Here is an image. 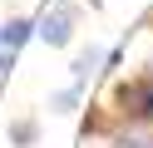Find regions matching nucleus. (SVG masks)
<instances>
[{
  "instance_id": "1",
  "label": "nucleus",
  "mask_w": 153,
  "mask_h": 148,
  "mask_svg": "<svg viewBox=\"0 0 153 148\" xmlns=\"http://www.w3.org/2000/svg\"><path fill=\"white\" fill-rule=\"evenodd\" d=\"M114 104H119V114H123V118H133V123H148V118H153V74L119 84Z\"/></svg>"
},
{
  "instance_id": "2",
  "label": "nucleus",
  "mask_w": 153,
  "mask_h": 148,
  "mask_svg": "<svg viewBox=\"0 0 153 148\" xmlns=\"http://www.w3.org/2000/svg\"><path fill=\"white\" fill-rule=\"evenodd\" d=\"M35 35H40L45 45H54V49L69 45V35H74V10H69V5H59L54 15H45V20H40V30H35Z\"/></svg>"
},
{
  "instance_id": "3",
  "label": "nucleus",
  "mask_w": 153,
  "mask_h": 148,
  "mask_svg": "<svg viewBox=\"0 0 153 148\" xmlns=\"http://www.w3.org/2000/svg\"><path fill=\"white\" fill-rule=\"evenodd\" d=\"M35 30H40V25H35V20H25V15H15V20H10V25L0 30V45H5V49H20V45H25V39H30V35H35Z\"/></svg>"
},
{
  "instance_id": "4",
  "label": "nucleus",
  "mask_w": 153,
  "mask_h": 148,
  "mask_svg": "<svg viewBox=\"0 0 153 148\" xmlns=\"http://www.w3.org/2000/svg\"><path fill=\"white\" fill-rule=\"evenodd\" d=\"M99 64H104V45H89V49H79V54H74V64H69V69H74V84H84V79H89Z\"/></svg>"
},
{
  "instance_id": "5",
  "label": "nucleus",
  "mask_w": 153,
  "mask_h": 148,
  "mask_svg": "<svg viewBox=\"0 0 153 148\" xmlns=\"http://www.w3.org/2000/svg\"><path fill=\"white\" fill-rule=\"evenodd\" d=\"M35 138H40L35 118H15V123H10V143L15 148H35Z\"/></svg>"
},
{
  "instance_id": "6",
  "label": "nucleus",
  "mask_w": 153,
  "mask_h": 148,
  "mask_svg": "<svg viewBox=\"0 0 153 148\" xmlns=\"http://www.w3.org/2000/svg\"><path fill=\"white\" fill-rule=\"evenodd\" d=\"M50 109H54V114H74V109H79V84H69V89H59V94H50Z\"/></svg>"
},
{
  "instance_id": "7",
  "label": "nucleus",
  "mask_w": 153,
  "mask_h": 148,
  "mask_svg": "<svg viewBox=\"0 0 153 148\" xmlns=\"http://www.w3.org/2000/svg\"><path fill=\"white\" fill-rule=\"evenodd\" d=\"M10 69H15V49H5V45H0V74H10Z\"/></svg>"
},
{
  "instance_id": "8",
  "label": "nucleus",
  "mask_w": 153,
  "mask_h": 148,
  "mask_svg": "<svg viewBox=\"0 0 153 148\" xmlns=\"http://www.w3.org/2000/svg\"><path fill=\"white\" fill-rule=\"evenodd\" d=\"M114 148H148V138H119Z\"/></svg>"
}]
</instances>
